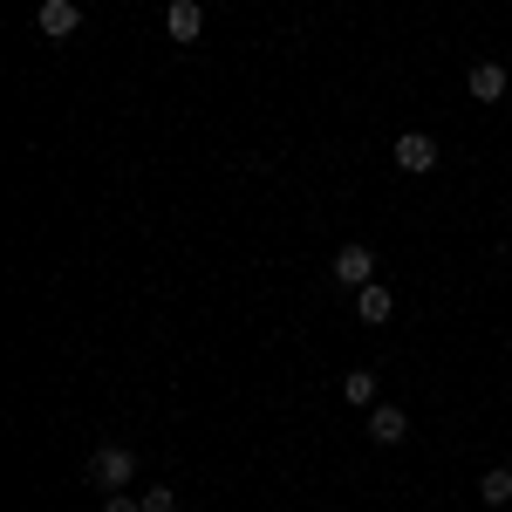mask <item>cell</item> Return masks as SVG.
<instances>
[{"mask_svg":"<svg viewBox=\"0 0 512 512\" xmlns=\"http://www.w3.org/2000/svg\"><path fill=\"white\" fill-rule=\"evenodd\" d=\"M82 478H89V485H103V492H123V485L137 478V451H123V444H103V451H89Z\"/></svg>","mask_w":512,"mask_h":512,"instance_id":"6da1fadb","label":"cell"},{"mask_svg":"<svg viewBox=\"0 0 512 512\" xmlns=\"http://www.w3.org/2000/svg\"><path fill=\"white\" fill-rule=\"evenodd\" d=\"M35 28H41V41H69L82 28V7H76V0H41Z\"/></svg>","mask_w":512,"mask_h":512,"instance_id":"7a4b0ae2","label":"cell"},{"mask_svg":"<svg viewBox=\"0 0 512 512\" xmlns=\"http://www.w3.org/2000/svg\"><path fill=\"white\" fill-rule=\"evenodd\" d=\"M390 158H396V171H417V178H424V171H437V144L424 130H403L390 144Z\"/></svg>","mask_w":512,"mask_h":512,"instance_id":"3957f363","label":"cell"},{"mask_svg":"<svg viewBox=\"0 0 512 512\" xmlns=\"http://www.w3.org/2000/svg\"><path fill=\"white\" fill-rule=\"evenodd\" d=\"M328 267H335V280H342V287H369V280H376V253H369L362 239H349Z\"/></svg>","mask_w":512,"mask_h":512,"instance_id":"277c9868","label":"cell"},{"mask_svg":"<svg viewBox=\"0 0 512 512\" xmlns=\"http://www.w3.org/2000/svg\"><path fill=\"white\" fill-rule=\"evenodd\" d=\"M369 437H376V444H403V437H410V410H403V403H376V410H369Z\"/></svg>","mask_w":512,"mask_h":512,"instance_id":"5b68a950","label":"cell"},{"mask_svg":"<svg viewBox=\"0 0 512 512\" xmlns=\"http://www.w3.org/2000/svg\"><path fill=\"white\" fill-rule=\"evenodd\" d=\"M355 315L369 321V328H383V321L396 315V294L383 287V280H369V287H355Z\"/></svg>","mask_w":512,"mask_h":512,"instance_id":"8992f818","label":"cell"},{"mask_svg":"<svg viewBox=\"0 0 512 512\" xmlns=\"http://www.w3.org/2000/svg\"><path fill=\"white\" fill-rule=\"evenodd\" d=\"M164 28H171V41H198L205 35V7H198V0H171Z\"/></svg>","mask_w":512,"mask_h":512,"instance_id":"52a82bcc","label":"cell"},{"mask_svg":"<svg viewBox=\"0 0 512 512\" xmlns=\"http://www.w3.org/2000/svg\"><path fill=\"white\" fill-rule=\"evenodd\" d=\"M465 89H472L478 103H506V69H499V62H472Z\"/></svg>","mask_w":512,"mask_h":512,"instance_id":"ba28073f","label":"cell"},{"mask_svg":"<svg viewBox=\"0 0 512 512\" xmlns=\"http://www.w3.org/2000/svg\"><path fill=\"white\" fill-rule=\"evenodd\" d=\"M342 396H349L355 410H376V369H349L342 376Z\"/></svg>","mask_w":512,"mask_h":512,"instance_id":"9c48e42d","label":"cell"},{"mask_svg":"<svg viewBox=\"0 0 512 512\" xmlns=\"http://www.w3.org/2000/svg\"><path fill=\"white\" fill-rule=\"evenodd\" d=\"M478 499H485V506H506L512 499V465H492V472L478 478Z\"/></svg>","mask_w":512,"mask_h":512,"instance_id":"30bf717a","label":"cell"},{"mask_svg":"<svg viewBox=\"0 0 512 512\" xmlns=\"http://www.w3.org/2000/svg\"><path fill=\"white\" fill-rule=\"evenodd\" d=\"M144 512H178V492H171V485H151V492H144Z\"/></svg>","mask_w":512,"mask_h":512,"instance_id":"8fae6325","label":"cell"},{"mask_svg":"<svg viewBox=\"0 0 512 512\" xmlns=\"http://www.w3.org/2000/svg\"><path fill=\"white\" fill-rule=\"evenodd\" d=\"M103 512H144V499H123V492H110V506Z\"/></svg>","mask_w":512,"mask_h":512,"instance_id":"7c38bea8","label":"cell"},{"mask_svg":"<svg viewBox=\"0 0 512 512\" xmlns=\"http://www.w3.org/2000/svg\"><path fill=\"white\" fill-rule=\"evenodd\" d=\"M335 512H342V506H335Z\"/></svg>","mask_w":512,"mask_h":512,"instance_id":"4fadbf2b","label":"cell"}]
</instances>
